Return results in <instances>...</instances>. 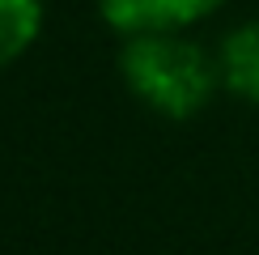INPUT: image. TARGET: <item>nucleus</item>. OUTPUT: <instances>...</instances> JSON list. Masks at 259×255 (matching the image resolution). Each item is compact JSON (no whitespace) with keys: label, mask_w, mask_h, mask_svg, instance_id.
Listing matches in <instances>:
<instances>
[{"label":"nucleus","mask_w":259,"mask_h":255,"mask_svg":"<svg viewBox=\"0 0 259 255\" xmlns=\"http://www.w3.org/2000/svg\"><path fill=\"white\" fill-rule=\"evenodd\" d=\"M119 72L127 90L166 119H191L221 85L217 56H204V47L183 30L132 34L119 51Z\"/></svg>","instance_id":"obj_1"},{"label":"nucleus","mask_w":259,"mask_h":255,"mask_svg":"<svg viewBox=\"0 0 259 255\" xmlns=\"http://www.w3.org/2000/svg\"><path fill=\"white\" fill-rule=\"evenodd\" d=\"M225 5L230 0H98V13L111 30L132 38L153 30H191Z\"/></svg>","instance_id":"obj_2"},{"label":"nucleus","mask_w":259,"mask_h":255,"mask_svg":"<svg viewBox=\"0 0 259 255\" xmlns=\"http://www.w3.org/2000/svg\"><path fill=\"white\" fill-rule=\"evenodd\" d=\"M217 77L230 94L259 106V21H242L217 47Z\"/></svg>","instance_id":"obj_3"},{"label":"nucleus","mask_w":259,"mask_h":255,"mask_svg":"<svg viewBox=\"0 0 259 255\" xmlns=\"http://www.w3.org/2000/svg\"><path fill=\"white\" fill-rule=\"evenodd\" d=\"M42 34V0H0V68L34 47Z\"/></svg>","instance_id":"obj_4"}]
</instances>
